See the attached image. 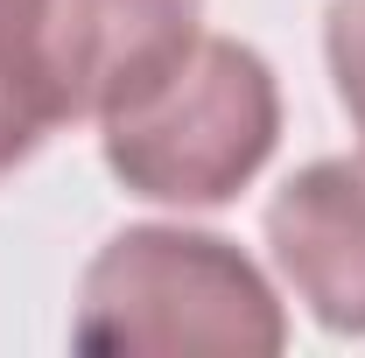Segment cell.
I'll return each mask as SVG.
<instances>
[{
	"label": "cell",
	"mask_w": 365,
	"mask_h": 358,
	"mask_svg": "<svg viewBox=\"0 0 365 358\" xmlns=\"http://www.w3.org/2000/svg\"><path fill=\"white\" fill-rule=\"evenodd\" d=\"M281 140V85L253 43L204 36L98 113L106 169L148 204H232Z\"/></svg>",
	"instance_id": "1"
},
{
	"label": "cell",
	"mask_w": 365,
	"mask_h": 358,
	"mask_svg": "<svg viewBox=\"0 0 365 358\" xmlns=\"http://www.w3.org/2000/svg\"><path fill=\"white\" fill-rule=\"evenodd\" d=\"M71 344L98 358H274L288 344V316L274 281L232 239L190 232V225H127L91 253Z\"/></svg>",
	"instance_id": "2"
},
{
	"label": "cell",
	"mask_w": 365,
	"mask_h": 358,
	"mask_svg": "<svg viewBox=\"0 0 365 358\" xmlns=\"http://www.w3.org/2000/svg\"><path fill=\"white\" fill-rule=\"evenodd\" d=\"M267 253L330 337H365V162L295 169L267 204Z\"/></svg>",
	"instance_id": "3"
},
{
	"label": "cell",
	"mask_w": 365,
	"mask_h": 358,
	"mask_svg": "<svg viewBox=\"0 0 365 358\" xmlns=\"http://www.w3.org/2000/svg\"><path fill=\"white\" fill-rule=\"evenodd\" d=\"M204 0H43V71L63 120H98L197 43Z\"/></svg>",
	"instance_id": "4"
},
{
	"label": "cell",
	"mask_w": 365,
	"mask_h": 358,
	"mask_svg": "<svg viewBox=\"0 0 365 358\" xmlns=\"http://www.w3.org/2000/svg\"><path fill=\"white\" fill-rule=\"evenodd\" d=\"M49 127H63V106L43 56H0V176H14L49 140Z\"/></svg>",
	"instance_id": "5"
},
{
	"label": "cell",
	"mask_w": 365,
	"mask_h": 358,
	"mask_svg": "<svg viewBox=\"0 0 365 358\" xmlns=\"http://www.w3.org/2000/svg\"><path fill=\"white\" fill-rule=\"evenodd\" d=\"M323 56H330V85H337L351 127H359V148H365V0H330Z\"/></svg>",
	"instance_id": "6"
},
{
	"label": "cell",
	"mask_w": 365,
	"mask_h": 358,
	"mask_svg": "<svg viewBox=\"0 0 365 358\" xmlns=\"http://www.w3.org/2000/svg\"><path fill=\"white\" fill-rule=\"evenodd\" d=\"M0 56H43V0H0Z\"/></svg>",
	"instance_id": "7"
}]
</instances>
